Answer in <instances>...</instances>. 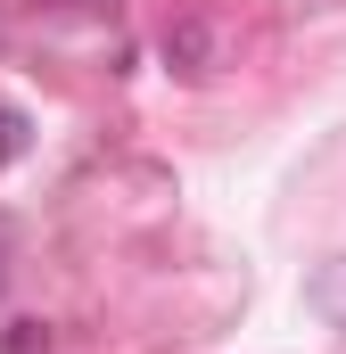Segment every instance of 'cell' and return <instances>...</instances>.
Here are the masks:
<instances>
[{"instance_id":"6da1fadb","label":"cell","mask_w":346,"mask_h":354,"mask_svg":"<svg viewBox=\"0 0 346 354\" xmlns=\"http://www.w3.org/2000/svg\"><path fill=\"white\" fill-rule=\"evenodd\" d=\"M17 132H25V124H17V115H8V107H0V165H8V157H17Z\"/></svg>"}]
</instances>
